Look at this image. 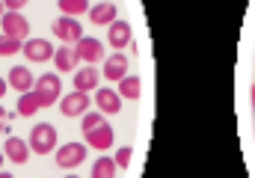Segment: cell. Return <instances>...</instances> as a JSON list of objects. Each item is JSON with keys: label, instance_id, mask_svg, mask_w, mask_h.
Returning <instances> with one entry per match:
<instances>
[{"label": "cell", "instance_id": "1", "mask_svg": "<svg viewBox=\"0 0 255 178\" xmlns=\"http://www.w3.org/2000/svg\"><path fill=\"white\" fill-rule=\"evenodd\" d=\"M57 149V128L54 125H36L33 128V134H30V152H36V155H48V152H54Z\"/></svg>", "mask_w": 255, "mask_h": 178}, {"label": "cell", "instance_id": "11", "mask_svg": "<svg viewBox=\"0 0 255 178\" xmlns=\"http://www.w3.org/2000/svg\"><path fill=\"white\" fill-rule=\"evenodd\" d=\"M3 155H6V161H12V164H27L30 146H27L24 140H18V137H9L6 146H3Z\"/></svg>", "mask_w": 255, "mask_h": 178}, {"label": "cell", "instance_id": "5", "mask_svg": "<svg viewBox=\"0 0 255 178\" xmlns=\"http://www.w3.org/2000/svg\"><path fill=\"white\" fill-rule=\"evenodd\" d=\"M60 110H63V116L65 119H71V116H83L86 110H89V95L86 92H68L65 98H60Z\"/></svg>", "mask_w": 255, "mask_h": 178}, {"label": "cell", "instance_id": "22", "mask_svg": "<svg viewBox=\"0 0 255 178\" xmlns=\"http://www.w3.org/2000/svg\"><path fill=\"white\" fill-rule=\"evenodd\" d=\"M24 45H21V39H12V36H3L0 33V57H12V54H18Z\"/></svg>", "mask_w": 255, "mask_h": 178}, {"label": "cell", "instance_id": "2", "mask_svg": "<svg viewBox=\"0 0 255 178\" xmlns=\"http://www.w3.org/2000/svg\"><path fill=\"white\" fill-rule=\"evenodd\" d=\"M60 74H42L39 80H36V95H39V101H42V107H51V104H57L60 101Z\"/></svg>", "mask_w": 255, "mask_h": 178}, {"label": "cell", "instance_id": "25", "mask_svg": "<svg viewBox=\"0 0 255 178\" xmlns=\"http://www.w3.org/2000/svg\"><path fill=\"white\" fill-rule=\"evenodd\" d=\"M3 6H6L9 12H21V9L27 6V0H3Z\"/></svg>", "mask_w": 255, "mask_h": 178}, {"label": "cell", "instance_id": "7", "mask_svg": "<svg viewBox=\"0 0 255 178\" xmlns=\"http://www.w3.org/2000/svg\"><path fill=\"white\" fill-rule=\"evenodd\" d=\"M54 54H57L54 45L45 39H27L24 42V57L30 62H48V59H54Z\"/></svg>", "mask_w": 255, "mask_h": 178}, {"label": "cell", "instance_id": "4", "mask_svg": "<svg viewBox=\"0 0 255 178\" xmlns=\"http://www.w3.org/2000/svg\"><path fill=\"white\" fill-rule=\"evenodd\" d=\"M54 36L60 39V42H80L83 39V27H80V21L77 18H68V15H63V18H57L54 21Z\"/></svg>", "mask_w": 255, "mask_h": 178}, {"label": "cell", "instance_id": "31", "mask_svg": "<svg viewBox=\"0 0 255 178\" xmlns=\"http://www.w3.org/2000/svg\"><path fill=\"white\" fill-rule=\"evenodd\" d=\"M3 158H6V155H3V152H0V167H3Z\"/></svg>", "mask_w": 255, "mask_h": 178}, {"label": "cell", "instance_id": "12", "mask_svg": "<svg viewBox=\"0 0 255 178\" xmlns=\"http://www.w3.org/2000/svg\"><path fill=\"white\" fill-rule=\"evenodd\" d=\"M107 42H110V45H113L116 51H119V48H125L128 42H130V24L116 18V21H113V24L107 27Z\"/></svg>", "mask_w": 255, "mask_h": 178}, {"label": "cell", "instance_id": "28", "mask_svg": "<svg viewBox=\"0 0 255 178\" xmlns=\"http://www.w3.org/2000/svg\"><path fill=\"white\" fill-rule=\"evenodd\" d=\"M3 116H6V110L0 107V131H3Z\"/></svg>", "mask_w": 255, "mask_h": 178}, {"label": "cell", "instance_id": "26", "mask_svg": "<svg viewBox=\"0 0 255 178\" xmlns=\"http://www.w3.org/2000/svg\"><path fill=\"white\" fill-rule=\"evenodd\" d=\"M6 89H9V80H3V77H0V98L6 95Z\"/></svg>", "mask_w": 255, "mask_h": 178}, {"label": "cell", "instance_id": "10", "mask_svg": "<svg viewBox=\"0 0 255 178\" xmlns=\"http://www.w3.org/2000/svg\"><path fill=\"white\" fill-rule=\"evenodd\" d=\"M6 80H9V86L18 89V92H30V89L36 86V80H33V74H30L27 65H12V71H9Z\"/></svg>", "mask_w": 255, "mask_h": 178}, {"label": "cell", "instance_id": "6", "mask_svg": "<svg viewBox=\"0 0 255 178\" xmlns=\"http://www.w3.org/2000/svg\"><path fill=\"white\" fill-rule=\"evenodd\" d=\"M83 161H86V146L83 143H65L63 149H57V164L63 170H71Z\"/></svg>", "mask_w": 255, "mask_h": 178}, {"label": "cell", "instance_id": "20", "mask_svg": "<svg viewBox=\"0 0 255 178\" xmlns=\"http://www.w3.org/2000/svg\"><path fill=\"white\" fill-rule=\"evenodd\" d=\"M92 178H116V161L113 158H98L92 167Z\"/></svg>", "mask_w": 255, "mask_h": 178}, {"label": "cell", "instance_id": "23", "mask_svg": "<svg viewBox=\"0 0 255 178\" xmlns=\"http://www.w3.org/2000/svg\"><path fill=\"white\" fill-rule=\"evenodd\" d=\"M83 134H89V131H95V128H101L104 125V113H83Z\"/></svg>", "mask_w": 255, "mask_h": 178}, {"label": "cell", "instance_id": "24", "mask_svg": "<svg viewBox=\"0 0 255 178\" xmlns=\"http://www.w3.org/2000/svg\"><path fill=\"white\" fill-rule=\"evenodd\" d=\"M130 155H133V152H130V146H122V149L116 152V158H113V161H116V167H122V170H125L128 164H130Z\"/></svg>", "mask_w": 255, "mask_h": 178}, {"label": "cell", "instance_id": "17", "mask_svg": "<svg viewBox=\"0 0 255 178\" xmlns=\"http://www.w3.org/2000/svg\"><path fill=\"white\" fill-rule=\"evenodd\" d=\"M39 110H42V101H39V95H36L33 89L18 95V113H21V116H33V113H39Z\"/></svg>", "mask_w": 255, "mask_h": 178}, {"label": "cell", "instance_id": "15", "mask_svg": "<svg viewBox=\"0 0 255 178\" xmlns=\"http://www.w3.org/2000/svg\"><path fill=\"white\" fill-rule=\"evenodd\" d=\"M74 89H77V92H86V95H89V89H98V71H95L92 65L80 68V71L74 74Z\"/></svg>", "mask_w": 255, "mask_h": 178}, {"label": "cell", "instance_id": "13", "mask_svg": "<svg viewBox=\"0 0 255 178\" xmlns=\"http://www.w3.org/2000/svg\"><path fill=\"white\" fill-rule=\"evenodd\" d=\"M86 143H89L92 149H98V152H107V149L113 146V128L104 122L101 128H95V131L86 134Z\"/></svg>", "mask_w": 255, "mask_h": 178}, {"label": "cell", "instance_id": "27", "mask_svg": "<svg viewBox=\"0 0 255 178\" xmlns=\"http://www.w3.org/2000/svg\"><path fill=\"white\" fill-rule=\"evenodd\" d=\"M253 128H255V86H253Z\"/></svg>", "mask_w": 255, "mask_h": 178}, {"label": "cell", "instance_id": "29", "mask_svg": "<svg viewBox=\"0 0 255 178\" xmlns=\"http://www.w3.org/2000/svg\"><path fill=\"white\" fill-rule=\"evenodd\" d=\"M3 9H6V6H3V0H0V18H3Z\"/></svg>", "mask_w": 255, "mask_h": 178}, {"label": "cell", "instance_id": "19", "mask_svg": "<svg viewBox=\"0 0 255 178\" xmlns=\"http://www.w3.org/2000/svg\"><path fill=\"white\" fill-rule=\"evenodd\" d=\"M119 95L122 98H139L142 95V83H139V77H122L119 80Z\"/></svg>", "mask_w": 255, "mask_h": 178}, {"label": "cell", "instance_id": "21", "mask_svg": "<svg viewBox=\"0 0 255 178\" xmlns=\"http://www.w3.org/2000/svg\"><path fill=\"white\" fill-rule=\"evenodd\" d=\"M60 12L68 18H77L83 12H89V0H60Z\"/></svg>", "mask_w": 255, "mask_h": 178}, {"label": "cell", "instance_id": "9", "mask_svg": "<svg viewBox=\"0 0 255 178\" xmlns=\"http://www.w3.org/2000/svg\"><path fill=\"white\" fill-rule=\"evenodd\" d=\"M74 51H77V57L83 59V62H89V65H95L98 59L104 57V45L98 39H86V36L74 45Z\"/></svg>", "mask_w": 255, "mask_h": 178}, {"label": "cell", "instance_id": "18", "mask_svg": "<svg viewBox=\"0 0 255 178\" xmlns=\"http://www.w3.org/2000/svg\"><path fill=\"white\" fill-rule=\"evenodd\" d=\"M92 21L110 27V24L116 21V6H113V3H98V6H92Z\"/></svg>", "mask_w": 255, "mask_h": 178}, {"label": "cell", "instance_id": "8", "mask_svg": "<svg viewBox=\"0 0 255 178\" xmlns=\"http://www.w3.org/2000/svg\"><path fill=\"white\" fill-rule=\"evenodd\" d=\"M95 104H98V110L104 116H116L122 110V95H119V89H98L95 92Z\"/></svg>", "mask_w": 255, "mask_h": 178}, {"label": "cell", "instance_id": "16", "mask_svg": "<svg viewBox=\"0 0 255 178\" xmlns=\"http://www.w3.org/2000/svg\"><path fill=\"white\" fill-rule=\"evenodd\" d=\"M77 62H80V57H77V51H74V48H68V45H65V48H60V51H57V54H54V65H57V71H74V68H77Z\"/></svg>", "mask_w": 255, "mask_h": 178}, {"label": "cell", "instance_id": "3", "mask_svg": "<svg viewBox=\"0 0 255 178\" xmlns=\"http://www.w3.org/2000/svg\"><path fill=\"white\" fill-rule=\"evenodd\" d=\"M0 24H3V36H12V39H27L30 36V21L21 15V12H3V18H0Z\"/></svg>", "mask_w": 255, "mask_h": 178}, {"label": "cell", "instance_id": "14", "mask_svg": "<svg viewBox=\"0 0 255 178\" xmlns=\"http://www.w3.org/2000/svg\"><path fill=\"white\" fill-rule=\"evenodd\" d=\"M104 77H107V80H122V77H128L125 54H113V57H107V62H104Z\"/></svg>", "mask_w": 255, "mask_h": 178}, {"label": "cell", "instance_id": "32", "mask_svg": "<svg viewBox=\"0 0 255 178\" xmlns=\"http://www.w3.org/2000/svg\"><path fill=\"white\" fill-rule=\"evenodd\" d=\"M68 178H77V176H68Z\"/></svg>", "mask_w": 255, "mask_h": 178}, {"label": "cell", "instance_id": "30", "mask_svg": "<svg viewBox=\"0 0 255 178\" xmlns=\"http://www.w3.org/2000/svg\"><path fill=\"white\" fill-rule=\"evenodd\" d=\"M0 178H12V176H9V173H0Z\"/></svg>", "mask_w": 255, "mask_h": 178}]
</instances>
